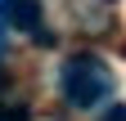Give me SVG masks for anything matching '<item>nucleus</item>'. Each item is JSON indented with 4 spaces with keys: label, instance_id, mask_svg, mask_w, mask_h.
<instances>
[{
    "label": "nucleus",
    "instance_id": "3",
    "mask_svg": "<svg viewBox=\"0 0 126 121\" xmlns=\"http://www.w3.org/2000/svg\"><path fill=\"white\" fill-rule=\"evenodd\" d=\"M0 121H27V103H0Z\"/></svg>",
    "mask_w": 126,
    "mask_h": 121
},
{
    "label": "nucleus",
    "instance_id": "2",
    "mask_svg": "<svg viewBox=\"0 0 126 121\" xmlns=\"http://www.w3.org/2000/svg\"><path fill=\"white\" fill-rule=\"evenodd\" d=\"M0 23L18 32H41V0H0Z\"/></svg>",
    "mask_w": 126,
    "mask_h": 121
},
{
    "label": "nucleus",
    "instance_id": "4",
    "mask_svg": "<svg viewBox=\"0 0 126 121\" xmlns=\"http://www.w3.org/2000/svg\"><path fill=\"white\" fill-rule=\"evenodd\" d=\"M99 121H126V103H113V108H104Z\"/></svg>",
    "mask_w": 126,
    "mask_h": 121
},
{
    "label": "nucleus",
    "instance_id": "1",
    "mask_svg": "<svg viewBox=\"0 0 126 121\" xmlns=\"http://www.w3.org/2000/svg\"><path fill=\"white\" fill-rule=\"evenodd\" d=\"M113 67L104 63L99 54H72L68 63L59 67V90L72 108H94L113 94Z\"/></svg>",
    "mask_w": 126,
    "mask_h": 121
}]
</instances>
